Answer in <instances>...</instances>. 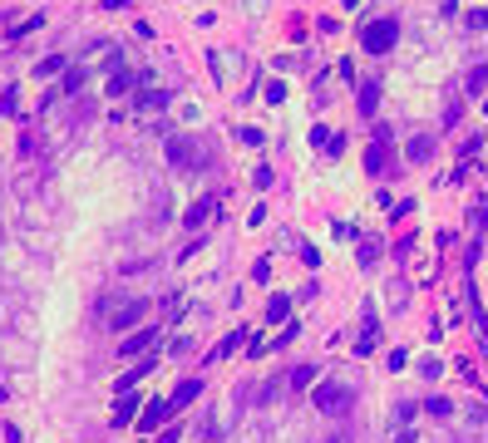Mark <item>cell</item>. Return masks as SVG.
Masks as SVG:
<instances>
[{
    "label": "cell",
    "instance_id": "1",
    "mask_svg": "<svg viewBox=\"0 0 488 443\" xmlns=\"http://www.w3.org/2000/svg\"><path fill=\"white\" fill-rule=\"evenodd\" d=\"M395 40H400V25H395V20H375V25H365V35H360V44H365L370 54H390Z\"/></svg>",
    "mask_w": 488,
    "mask_h": 443
},
{
    "label": "cell",
    "instance_id": "2",
    "mask_svg": "<svg viewBox=\"0 0 488 443\" xmlns=\"http://www.w3.org/2000/svg\"><path fill=\"white\" fill-rule=\"evenodd\" d=\"M311 404L325 409V414H345L350 409V390H341V384L325 379V384H316V390H311Z\"/></svg>",
    "mask_w": 488,
    "mask_h": 443
},
{
    "label": "cell",
    "instance_id": "3",
    "mask_svg": "<svg viewBox=\"0 0 488 443\" xmlns=\"http://www.w3.org/2000/svg\"><path fill=\"white\" fill-rule=\"evenodd\" d=\"M385 158H390V133L380 128V133H375V143L365 148V168H370V173H390V168H385Z\"/></svg>",
    "mask_w": 488,
    "mask_h": 443
},
{
    "label": "cell",
    "instance_id": "4",
    "mask_svg": "<svg viewBox=\"0 0 488 443\" xmlns=\"http://www.w3.org/2000/svg\"><path fill=\"white\" fill-rule=\"evenodd\" d=\"M153 340H158V325H143V330H133V335H129L119 350H124V360H133V355H143Z\"/></svg>",
    "mask_w": 488,
    "mask_h": 443
},
{
    "label": "cell",
    "instance_id": "5",
    "mask_svg": "<svg viewBox=\"0 0 488 443\" xmlns=\"http://www.w3.org/2000/svg\"><path fill=\"white\" fill-rule=\"evenodd\" d=\"M138 315H143V301H124V306H114V310H108V325H114V330H129Z\"/></svg>",
    "mask_w": 488,
    "mask_h": 443
},
{
    "label": "cell",
    "instance_id": "6",
    "mask_svg": "<svg viewBox=\"0 0 488 443\" xmlns=\"http://www.w3.org/2000/svg\"><path fill=\"white\" fill-rule=\"evenodd\" d=\"M168 414H173V404H168V399H148V409L138 414V428H158Z\"/></svg>",
    "mask_w": 488,
    "mask_h": 443
},
{
    "label": "cell",
    "instance_id": "7",
    "mask_svg": "<svg viewBox=\"0 0 488 443\" xmlns=\"http://www.w3.org/2000/svg\"><path fill=\"white\" fill-rule=\"evenodd\" d=\"M168 158L178 162V168H193V162H197V148H193L188 138H168Z\"/></svg>",
    "mask_w": 488,
    "mask_h": 443
},
{
    "label": "cell",
    "instance_id": "8",
    "mask_svg": "<svg viewBox=\"0 0 488 443\" xmlns=\"http://www.w3.org/2000/svg\"><path fill=\"white\" fill-rule=\"evenodd\" d=\"M197 394H202V379H183V384H178V390L168 394V404H173V409H183V404H193Z\"/></svg>",
    "mask_w": 488,
    "mask_h": 443
},
{
    "label": "cell",
    "instance_id": "9",
    "mask_svg": "<svg viewBox=\"0 0 488 443\" xmlns=\"http://www.w3.org/2000/svg\"><path fill=\"white\" fill-rule=\"evenodd\" d=\"M153 365H158V360H138V365H133L129 374H119V394H129V390H133V384H138V379H143V374H148Z\"/></svg>",
    "mask_w": 488,
    "mask_h": 443
},
{
    "label": "cell",
    "instance_id": "10",
    "mask_svg": "<svg viewBox=\"0 0 488 443\" xmlns=\"http://www.w3.org/2000/svg\"><path fill=\"white\" fill-rule=\"evenodd\" d=\"M138 404H143V399H138V394H133V399H129V394H124V399H119V409H114V428H124V424H129V419H138Z\"/></svg>",
    "mask_w": 488,
    "mask_h": 443
},
{
    "label": "cell",
    "instance_id": "11",
    "mask_svg": "<svg viewBox=\"0 0 488 443\" xmlns=\"http://www.w3.org/2000/svg\"><path fill=\"white\" fill-rule=\"evenodd\" d=\"M207 212H212V197H197V202L188 207V227H202V222H207Z\"/></svg>",
    "mask_w": 488,
    "mask_h": 443
},
{
    "label": "cell",
    "instance_id": "12",
    "mask_svg": "<svg viewBox=\"0 0 488 443\" xmlns=\"http://www.w3.org/2000/svg\"><path fill=\"white\" fill-rule=\"evenodd\" d=\"M286 310H291V301H286V296H271V301H266V320H271V325L286 320Z\"/></svg>",
    "mask_w": 488,
    "mask_h": 443
},
{
    "label": "cell",
    "instance_id": "13",
    "mask_svg": "<svg viewBox=\"0 0 488 443\" xmlns=\"http://www.w3.org/2000/svg\"><path fill=\"white\" fill-rule=\"evenodd\" d=\"M380 103V84H360V114H375Z\"/></svg>",
    "mask_w": 488,
    "mask_h": 443
},
{
    "label": "cell",
    "instance_id": "14",
    "mask_svg": "<svg viewBox=\"0 0 488 443\" xmlns=\"http://www.w3.org/2000/svg\"><path fill=\"white\" fill-rule=\"evenodd\" d=\"M60 69H65V54H49V60L35 65V74H60Z\"/></svg>",
    "mask_w": 488,
    "mask_h": 443
},
{
    "label": "cell",
    "instance_id": "15",
    "mask_svg": "<svg viewBox=\"0 0 488 443\" xmlns=\"http://www.w3.org/2000/svg\"><path fill=\"white\" fill-rule=\"evenodd\" d=\"M104 94H114V99H119V94H129V74H124V69H114V79H108V89H104Z\"/></svg>",
    "mask_w": 488,
    "mask_h": 443
},
{
    "label": "cell",
    "instance_id": "16",
    "mask_svg": "<svg viewBox=\"0 0 488 443\" xmlns=\"http://www.w3.org/2000/svg\"><path fill=\"white\" fill-rule=\"evenodd\" d=\"M79 89H84V69H70V74H65V89H60V94H79Z\"/></svg>",
    "mask_w": 488,
    "mask_h": 443
},
{
    "label": "cell",
    "instance_id": "17",
    "mask_svg": "<svg viewBox=\"0 0 488 443\" xmlns=\"http://www.w3.org/2000/svg\"><path fill=\"white\" fill-rule=\"evenodd\" d=\"M237 345H242V330H237V335H227V340H222V345H217V350H212V360H222V355H232V350H237Z\"/></svg>",
    "mask_w": 488,
    "mask_h": 443
},
{
    "label": "cell",
    "instance_id": "18",
    "mask_svg": "<svg viewBox=\"0 0 488 443\" xmlns=\"http://www.w3.org/2000/svg\"><path fill=\"white\" fill-rule=\"evenodd\" d=\"M163 103H168V94H163V89H153V94L138 99V108H163Z\"/></svg>",
    "mask_w": 488,
    "mask_h": 443
},
{
    "label": "cell",
    "instance_id": "19",
    "mask_svg": "<svg viewBox=\"0 0 488 443\" xmlns=\"http://www.w3.org/2000/svg\"><path fill=\"white\" fill-rule=\"evenodd\" d=\"M483 84H488V69H483V65H478V69H473V74H469V94H483Z\"/></svg>",
    "mask_w": 488,
    "mask_h": 443
},
{
    "label": "cell",
    "instance_id": "20",
    "mask_svg": "<svg viewBox=\"0 0 488 443\" xmlns=\"http://www.w3.org/2000/svg\"><path fill=\"white\" fill-rule=\"evenodd\" d=\"M429 148H434L429 138H414V143H409V158H414V162H424V158H429Z\"/></svg>",
    "mask_w": 488,
    "mask_h": 443
},
{
    "label": "cell",
    "instance_id": "21",
    "mask_svg": "<svg viewBox=\"0 0 488 443\" xmlns=\"http://www.w3.org/2000/svg\"><path fill=\"white\" fill-rule=\"evenodd\" d=\"M311 379H316V369H311V365H301V369L291 374V384H296V390H306V384H311Z\"/></svg>",
    "mask_w": 488,
    "mask_h": 443
},
{
    "label": "cell",
    "instance_id": "22",
    "mask_svg": "<svg viewBox=\"0 0 488 443\" xmlns=\"http://www.w3.org/2000/svg\"><path fill=\"white\" fill-rule=\"evenodd\" d=\"M266 99H271V103H282V99H286V84H282V79H271V84H266Z\"/></svg>",
    "mask_w": 488,
    "mask_h": 443
},
{
    "label": "cell",
    "instance_id": "23",
    "mask_svg": "<svg viewBox=\"0 0 488 443\" xmlns=\"http://www.w3.org/2000/svg\"><path fill=\"white\" fill-rule=\"evenodd\" d=\"M424 409H429V414H439V419H444V414H449V399H424Z\"/></svg>",
    "mask_w": 488,
    "mask_h": 443
},
{
    "label": "cell",
    "instance_id": "24",
    "mask_svg": "<svg viewBox=\"0 0 488 443\" xmlns=\"http://www.w3.org/2000/svg\"><path fill=\"white\" fill-rule=\"evenodd\" d=\"M158 443H178V428H168V433H158Z\"/></svg>",
    "mask_w": 488,
    "mask_h": 443
},
{
    "label": "cell",
    "instance_id": "25",
    "mask_svg": "<svg viewBox=\"0 0 488 443\" xmlns=\"http://www.w3.org/2000/svg\"><path fill=\"white\" fill-rule=\"evenodd\" d=\"M341 6H360V0H341Z\"/></svg>",
    "mask_w": 488,
    "mask_h": 443
},
{
    "label": "cell",
    "instance_id": "26",
    "mask_svg": "<svg viewBox=\"0 0 488 443\" xmlns=\"http://www.w3.org/2000/svg\"><path fill=\"white\" fill-rule=\"evenodd\" d=\"M331 443H345V438H331Z\"/></svg>",
    "mask_w": 488,
    "mask_h": 443
}]
</instances>
